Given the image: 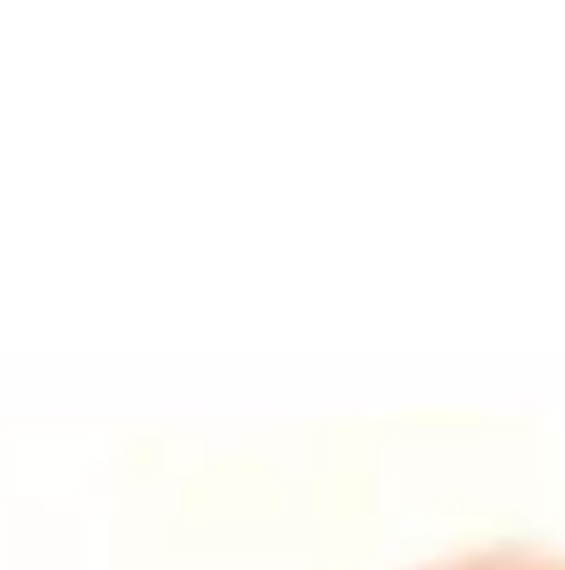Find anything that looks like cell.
I'll list each match as a JSON object with an SVG mask.
<instances>
[{
	"label": "cell",
	"mask_w": 565,
	"mask_h": 570,
	"mask_svg": "<svg viewBox=\"0 0 565 570\" xmlns=\"http://www.w3.org/2000/svg\"><path fill=\"white\" fill-rule=\"evenodd\" d=\"M447 570H565L556 556H531V551H492V556H466Z\"/></svg>",
	"instance_id": "1"
}]
</instances>
